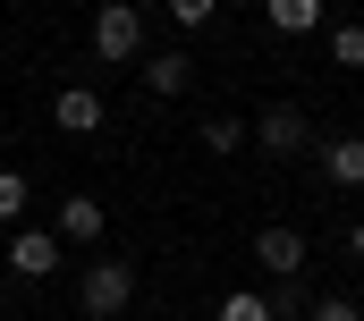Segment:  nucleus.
<instances>
[{
  "instance_id": "1",
  "label": "nucleus",
  "mask_w": 364,
  "mask_h": 321,
  "mask_svg": "<svg viewBox=\"0 0 364 321\" xmlns=\"http://www.w3.org/2000/svg\"><path fill=\"white\" fill-rule=\"evenodd\" d=\"M136 51H144V17H136L127 0H102V9H93V60L119 68V60H136Z\"/></svg>"
},
{
  "instance_id": "2",
  "label": "nucleus",
  "mask_w": 364,
  "mask_h": 321,
  "mask_svg": "<svg viewBox=\"0 0 364 321\" xmlns=\"http://www.w3.org/2000/svg\"><path fill=\"white\" fill-rule=\"evenodd\" d=\"M127 296H136V271L127 262H93L85 271V321H119Z\"/></svg>"
},
{
  "instance_id": "3",
  "label": "nucleus",
  "mask_w": 364,
  "mask_h": 321,
  "mask_svg": "<svg viewBox=\"0 0 364 321\" xmlns=\"http://www.w3.org/2000/svg\"><path fill=\"white\" fill-rule=\"evenodd\" d=\"M60 254H68L60 229H17V237H9V271H17V279H51Z\"/></svg>"
},
{
  "instance_id": "4",
  "label": "nucleus",
  "mask_w": 364,
  "mask_h": 321,
  "mask_svg": "<svg viewBox=\"0 0 364 321\" xmlns=\"http://www.w3.org/2000/svg\"><path fill=\"white\" fill-rule=\"evenodd\" d=\"M305 127H314V119H305L296 102H272V110H255V144H263V153H279V160L305 144Z\"/></svg>"
},
{
  "instance_id": "5",
  "label": "nucleus",
  "mask_w": 364,
  "mask_h": 321,
  "mask_svg": "<svg viewBox=\"0 0 364 321\" xmlns=\"http://www.w3.org/2000/svg\"><path fill=\"white\" fill-rule=\"evenodd\" d=\"M255 262H263L272 279H296V271H305V229H263V237H255Z\"/></svg>"
},
{
  "instance_id": "6",
  "label": "nucleus",
  "mask_w": 364,
  "mask_h": 321,
  "mask_svg": "<svg viewBox=\"0 0 364 321\" xmlns=\"http://www.w3.org/2000/svg\"><path fill=\"white\" fill-rule=\"evenodd\" d=\"M51 119H60V127H68V136H93V127H102V119H110V110H102V93H85V85H68V93H60V102H51Z\"/></svg>"
},
{
  "instance_id": "7",
  "label": "nucleus",
  "mask_w": 364,
  "mask_h": 321,
  "mask_svg": "<svg viewBox=\"0 0 364 321\" xmlns=\"http://www.w3.org/2000/svg\"><path fill=\"white\" fill-rule=\"evenodd\" d=\"M186 85H195V60H186V51L144 60V93H153V102H170V93H186Z\"/></svg>"
},
{
  "instance_id": "8",
  "label": "nucleus",
  "mask_w": 364,
  "mask_h": 321,
  "mask_svg": "<svg viewBox=\"0 0 364 321\" xmlns=\"http://www.w3.org/2000/svg\"><path fill=\"white\" fill-rule=\"evenodd\" d=\"M322 178L331 186H364V136H331L322 144Z\"/></svg>"
},
{
  "instance_id": "9",
  "label": "nucleus",
  "mask_w": 364,
  "mask_h": 321,
  "mask_svg": "<svg viewBox=\"0 0 364 321\" xmlns=\"http://www.w3.org/2000/svg\"><path fill=\"white\" fill-rule=\"evenodd\" d=\"M102 237V203H93V195H68V203H60V245H93Z\"/></svg>"
},
{
  "instance_id": "10",
  "label": "nucleus",
  "mask_w": 364,
  "mask_h": 321,
  "mask_svg": "<svg viewBox=\"0 0 364 321\" xmlns=\"http://www.w3.org/2000/svg\"><path fill=\"white\" fill-rule=\"evenodd\" d=\"M263 17H272L279 34H314L322 26V0H263Z\"/></svg>"
},
{
  "instance_id": "11",
  "label": "nucleus",
  "mask_w": 364,
  "mask_h": 321,
  "mask_svg": "<svg viewBox=\"0 0 364 321\" xmlns=\"http://www.w3.org/2000/svg\"><path fill=\"white\" fill-rule=\"evenodd\" d=\"M220 321H279V313H272V296H255V288H229V296H220Z\"/></svg>"
},
{
  "instance_id": "12",
  "label": "nucleus",
  "mask_w": 364,
  "mask_h": 321,
  "mask_svg": "<svg viewBox=\"0 0 364 321\" xmlns=\"http://www.w3.org/2000/svg\"><path fill=\"white\" fill-rule=\"evenodd\" d=\"M246 144V119H203V153H237Z\"/></svg>"
},
{
  "instance_id": "13",
  "label": "nucleus",
  "mask_w": 364,
  "mask_h": 321,
  "mask_svg": "<svg viewBox=\"0 0 364 321\" xmlns=\"http://www.w3.org/2000/svg\"><path fill=\"white\" fill-rule=\"evenodd\" d=\"M331 60H339V68H364V26H339V34H331Z\"/></svg>"
},
{
  "instance_id": "14",
  "label": "nucleus",
  "mask_w": 364,
  "mask_h": 321,
  "mask_svg": "<svg viewBox=\"0 0 364 321\" xmlns=\"http://www.w3.org/2000/svg\"><path fill=\"white\" fill-rule=\"evenodd\" d=\"M17 212H26V178H17V169H0V220H17Z\"/></svg>"
},
{
  "instance_id": "15",
  "label": "nucleus",
  "mask_w": 364,
  "mask_h": 321,
  "mask_svg": "<svg viewBox=\"0 0 364 321\" xmlns=\"http://www.w3.org/2000/svg\"><path fill=\"white\" fill-rule=\"evenodd\" d=\"M305 321H364V313H356V305H348V296H322V305H314V313H305Z\"/></svg>"
},
{
  "instance_id": "16",
  "label": "nucleus",
  "mask_w": 364,
  "mask_h": 321,
  "mask_svg": "<svg viewBox=\"0 0 364 321\" xmlns=\"http://www.w3.org/2000/svg\"><path fill=\"white\" fill-rule=\"evenodd\" d=\"M212 9H220V0H170V17H178V26H203Z\"/></svg>"
},
{
  "instance_id": "17",
  "label": "nucleus",
  "mask_w": 364,
  "mask_h": 321,
  "mask_svg": "<svg viewBox=\"0 0 364 321\" xmlns=\"http://www.w3.org/2000/svg\"><path fill=\"white\" fill-rule=\"evenodd\" d=\"M356 254H364V229H356Z\"/></svg>"
}]
</instances>
